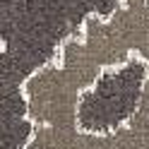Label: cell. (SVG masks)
Instances as JSON below:
<instances>
[{
    "instance_id": "2",
    "label": "cell",
    "mask_w": 149,
    "mask_h": 149,
    "mask_svg": "<svg viewBox=\"0 0 149 149\" xmlns=\"http://www.w3.org/2000/svg\"><path fill=\"white\" fill-rule=\"evenodd\" d=\"M149 77V63L132 55L127 63L106 68L96 84L84 91L77 106V125L82 132L108 135L127 125L142 104Z\"/></svg>"
},
{
    "instance_id": "1",
    "label": "cell",
    "mask_w": 149,
    "mask_h": 149,
    "mask_svg": "<svg viewBox=\"0 0 149 149\" xmlns=\"http://www.w3.org/2000/svg\"><path fill=\"white\" fill-rule=\"evenodd\" d=\"M123 0H0V94L24 91L26 79L58 60L91 17L108 19Z\"/></svg>"
}]
</instances>
